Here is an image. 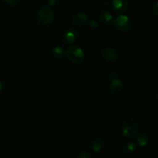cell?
<instances>
[{
	"label": "cell",
	"mask_w": 158,
	"mask_h": 158,
	"mask_svg": "<svg viewBox=\"0 0 158 158\" xmlns=\"http://www.w3.org/2000/svg\"><path fill=\"white\" fill-rule=\"evenodd\" d=\"M20 0H6V2L9 5H17L19 2Z\"/></svg>",
	"instance_id": "19"
},
{
	"label": "cell",
	"mask_w": 158,
	"mask_h": 158,
	"mask_svg": "<svg viewBox=\"0 0 158 158\" xmlns=\"http://www.w3.org/2000/svg\"><path fill=\"white\" fill-rule=\"evenodd\" d=\"M77 157L78 158H91L92 157V154L89 152L86 151H80L78 154L77 155Z\"/></svg>",
	"instance_id": "15"
},
{
	"label": "cell",
	"mask_w": 158,
	"mask_h": 158,
	"mask_svg": "<svg viewBox=\"0 0 158 158\" xmlns=\"http://www.w3.org/2000/svg\"><path fill=\"white\" fill-rule=\"evenodd\" d=\"M68 60L75 64H80L84 61L85 55L83 49L78 46H70L65 50Z\"/></svg>",
	"instance_id": "2"
},
{
	"label": "cell",
	"mask_w": 158,
	"mask_h": 158,
	"mask_svg": "<svg viewBox=\"0 0 158 158\" xmlns=\"http://www.w3.org/2000/svg\"><path fill=\"white\" fill-rule=\"evenodd\" d=\"M129 2L128 0H112L111 7L112 9L117 14H122L128 8Z\"/></svg>",
	"instance_id": "7"
},
{
	"label": "cell",
	"mask_w": 158,
	"mask_h": 158,
	"mask_svg": "<svg viewBox=\"0 0 158 158\" xmlns=\"http://www.w3.org/2000/svg\"><path fill=\"white\" fill-rule=\"evenodd\" d=\"M101 56L106 62H115L118 60L119 54L116 49L107 47L102 50Z\"/></svg>",
	"instance_id": "6"
},
{
	"label": "cell",
	"mask_w": 158,
	"mask_h": 158,
	"mask_svg": "<svg viewBox=\"0 0 158 158\" xmlns=\"http://www.w3.org/2000/svg\"><path fill=\"white\" fill-rule=\"evenodd\" d=\"M59 0H49L48 2H49V6H55L58 3Z\"/></svg>",
	"instance_id": "20"
},
{
	"label": "cell",
	"mask_w": 158,
	"mask_h": 158,
	"mask_svg": "<svg viewBox=\"0 0 158 158\" xmlns=\"http://www.w3.org/2000/svg\"><path fill=\"white\" fill-rule=\"evenodd\" d=\"M110 94L114 97H120L123 95L124 92V86H123V82L117 78L111 80V83L110 85Z\"/></svg>",
	"instance_id": "5"
},
{
	"label": "cell",
	"mask_w": 158,
	"mask_h": 158,
	"mask_svg": "<svg viewBox=\"0 0 158 158\" xmlns=\"http://www.w3.org/2000/svg\"><path fill=\"white\" fill-rule=\"evenodd\" d=\"M2 89H3V85H2V82L0 81V93L2 92Z\"/></svg>",
	"instance_id": "21"
},
{
	"label": "cell",
	"mask_w": 158,
	"mask_h": 158,
	"mask_svg": "<svg viewBox=\"0 0 158 158\" xmlns=\"http://www.w3.org/2000/svg\"><path fill=\"white\" fill-rule=\"evenodd\" d=\"M140 124L134 119H127L122 124V134L127 138H135L140 134Z\"/></svg>",
	"instance_id": "1"
},
{
	"label": "cell",
	"mask_w": 158,
	"mask_h": 158,
	"mask_svg": "<svg viewBox=\"0 0 158 158\" xmlns=\"http://www.w3.org/2000/svg\"><path fill=\"white\" fill-rule=\"evenodd\" d=\"M73 23L78 26H83L87 23L88 16L84 12H78L73 16Z\"/></svg>",
	"instance_id": "9"
},
{
	"label": "cell",
	"mask_w": 158,
	"mask_h": 158,
	"mask_svg": "<svg viewBox=\"0 0 158 158\" xmlns=\"http://www.w3.org/2000/svg\"><path fill=\"white\" fill-rule=\"evenodd\" d=\"M114 24L119 31L125 32L131 29V21L127 15H120L114 20Z\"/></svg>",
	"instance_id": "4"
},
{
	"label": "cell",
	"mask_w": 158,
	"mask_h": 158,
	"mask_svg": "<svg viewBox=\"0 0 158 158\" xmlns=\"http://www.w3.org/2000/svg\"><path fill=\"white\" fill-rule=\"evenodd\" d=\"M103 146H104V142L103 139L99 138V137L92 139L89 142V148L94 153L100 152L103 148Z\"/></svg>",
	"instance_id": "8"
},
{
	"label": "cell",
	"mask_w": 158,
	"mask_h": 158,
	"mask_svg": "<svg viewBox=\"0 0 158 158\" xmlns=\"http://www.w3.org/2000/svg\"><path fill=\"white\" fill-rule=\"evenodd\" d=\"M36 19L43 25H49L53 22L54 13L48 6H42L36 11Z\"/></svg>",
	"instance_id": "3"
},
{
	"label": "cell",
	"mask_w": 158,
	"mask_h": 158,
	"mask_svg": "<svg viewBox=\"0 0 158 158\" xmlns=\"http://www.w3.org/2000/svg\"><path fill=\"white\" fill-rule=\"evenodd\" d=\"M117 77H118V75H117V73L116 72H110L109 73V75H108V79L110 80H114V79H117Z\"/></svg>",
	"instance_id": "17"
},
{
	"label": "cell",
	"mask_w": 158,
	"mask_h": 158,
	"mask_svg": "<svg viewBox=\"0 0 158 158\" xmlns=\"http://www.w3.org/2000/svg\"><path fill=\"white\" fill-rule=\"evenodd\" d=\"M1 157H2V156H1V155H0V158H1Z\"/></svg>",
	"instance_id": "22"
},
{
	"label": "cell",
	"mask_w": 158,
	"mask_h": 158,
	"mask_svg": "<svg viewBox=\"0 0 158 158\" xmlns=\"http://www.w3.org/2000/svg\"><path fill=\"white\" fill-rule=\"evenodd\" d=\"M77 37H78V32L75 29H73V28L66 29L63 35L64 40L69 43H74L77 40Z\"/></svg>",
	"instance_id": "10"
},
{
	"label": "cell",
	"mask_w": 158,
	"mask_h": 158,
	"mask_svg": "<svg viewBox=\"0 0 158 158\" xmlns=\"http://www.w3.org/2000/svg\"><path fill=\"white\" fill-rule=\"evenodd\" d=\"M89 25H90V26L93 29H96V28H97L99 26V23L96 19H92L90 21V23H89Z\"/></svg>",
	"instance_id": "18"
},
{
	"label": "cell",
	"mask_w": 158,
	"mask_h": 158,
	"mask_svg": "<svg viewBox=\"0 0 158 158\" xmlns=\"http://www.w3.org/2000/svg\"><path fill=\"white\" fill-rule=\"evenodd\" d=\"M100 18L101 19V21H103V23H106V24H114V17H113L112 14L109 12V11L103 10L100 12Z\"/></svg>",
	"instance_id": "11"
},
{
	"label": "cell",
	"mask_w": 158,
	"mask_h": 158,
	"mask_svg": "<svg viewBox=\"0 0 158 158\" xmlns=\"http://www.w3.org/2000/svg\"><path fill=\"white\" fill-rule=\"evenodd\" d=\"M52 55L56 59L63 58L65 56V49L61 46H56L52 49Z\"/></svg>",
	"instance_id": "14"
},
{
	"label": "cell",
	"mask_w": 158,
	"mask_h": 158,
	"mask_svg": "<svg viewBox=\"0 0 158 158\" xmlns=\"http://www.w3.org/2000/svg\"><path fill=\"white\" fill-rule=\"evenodd\" d=\"M136 148H137L136 143H134V142L130 141L127 142L126 143L123 144V146L121 148V151L124 154H131L135 151Z\"/></svg>",
	"instance_id": "12"
},
{
	"label": "cell",
	"mask_w": 158,
	"mask_h": 158,
	"mask_svg": "<svg viewBox=\"0 0 158 158\" xmlns=\"http://www.w3.org/2000/svg\"><path fill=\"white\" fill-rule=\"evenodd\" d=\"M151 12L154 14V16L157 17L158 15V6H157V2H156L151 7Z\"/></svg>",
	"instance_id": "16"
},
{
	"label": "cell",
	"mask_w": 158,
	"mask_h": 158,
	"mask_svg": "<svg viewBox=\"0 0 158 158\" xmlns=\"http://www.w3.org/2000/svg\"><path fill=\"white\" fill-rule=\"evenodd\" d=\"M137 143L140 147H147L150 143V138L147 134H141L137 135Z\"/></svg>",
	"instance_id": "13"
}]
</instances>
